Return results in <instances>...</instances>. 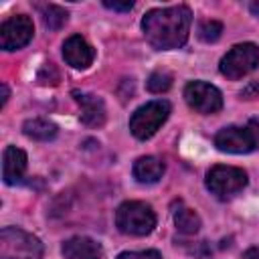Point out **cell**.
Wrapping results in <instances>:
<instances>
[{
  "label": "cell",
  "mask_w": 259,
  "mask_h": 259,
  "mask_svg": "<svg viewBox=\"0 0 259 259\" xmlns=\"http://www.w3.org/2000/svg\"><path fill=\"white\" fill-rule=\"evenodd\" d=\"M61 251H63L65 259H101V255H103L101 245L95 239L83 237V235L67 239L63 243Z\"/></svg>",
  "instance_id": "obj_12"
},
{
  "label": "cell",
  "mask_w": 259,
  "mask_h": 259,
  "mask_svg": "<svg viewBox=\"0 0 259 259\" xmlns=\"http://www.w3.org/2000/svg\"><path fill=\"white\" fill-rule=\"evenodd\" d=\"M71 95L75 97L77 105L81 107V121L89 127H101L105 123V105L103 99L93 95V93H85V91H71Z\"/></svg>",
  "instance_id": "obj_11"
},
{
  "label": "cell",
  "mask_w": 259,
  "mask_h": 259,
  "mask_svg": "<svg viewBox=\"0 0 259 259\" xmlns=\"http://www.w3.org/2000/svg\"><path fill=\"white\" fill-rule=\"evenodd\" d=\"M251 12L259 16V4H257V2H253V4H251Z\"/></svg>",
  "instance_id": "obj_26"
},
{
  "label": "cell",
  "mask_w": 259,
  "mask_h": 259,
  "mask_svg": "<svg viewBox=\"0 0 259 259\" xmlns=\"http://www.w3.org/2000/svg\"><path fill=\"white\" fill-rule=\"evenodd\" d=\"M259 67V47L255 42H241L235 45L223 59H221V75L227 79H241L253 73Z\"/></svg>",
  "instance_id": "obj_7"
},
{
  "label": "cell",
  "mask_w": 259,
  "mask_h": 259,
  "mask_svg": "<svg viewBox=\"0 0 259 259\" xmlns=\"http://www.w3.org/2000/svg\"><path fill=\"white\" fill-rule=\"evenodd\" d=\"M192 12L188 6H166L152 8L142 18V30L146 40L158 51L178 49L186 42L190 32Z\"/></svg>",
  "instance_id": "obj_1"
},
{
  "label": "cell",
  "mask_w": 259,
  "mask_h": 259,
  "mask_svg": "<svg viewBox=\"0 0 259 259\" xmlns=\"http://www.w3.org/2000/svg\"><path fill=\"white\" fill-rule=\"evenodd\" d=\"M206 188L210 194H214L219 200H229L237 196L247 186V172L237 166H212L206 172Z\"/></svg>",
  "instance_id": "obj_6"
},
{
  "label": "cell",
  "mask_w": 259,
  "mask_h": 259,
  "mask_svg": "<svg viewBox=\"0 0 259 259\" xmlns=\"http://www.w3.org/2000/svg\"><path fill=\"white\" fill-rule=\"evenodd\" d=\"M36 81L40 85H57L59 83V71L55 69L53 63H45L36 75Z\"/></svg>",
  "instance_id": "obj_20"
},
{
  "label": "cell",
  "mask_w": 259,
  "mask_h": 259,
  "mask_svg": "<svg viewBox=\"0 0 259 259\" xmlns=\"http://www.w3.org/2000/svg\"><path fill=\"white\" fill-rule=\"evenodd\" d=\"M257 93H259V83H257V81H253V83H249V87H247V89H243V91H241V97L251 99V97H255Z\"/></svg>",
  "instance_id": "obj_23"
},
{
  "label": "cell",
  "mask_w": 259,
  "mask_h": 259,
  "mask_svg": "<svg viewBox=\"0 0 259 259\" xmlns=\"http://www.w3.org/2000/svg\"><path fill=\"white\" fill-rule=\"evenodd\" d=\"M22 132H24V136L30 138V140H36V142H51V140L57 138L59 127H57L53 121L45 119V117H32V119H26V121L22 123Z\"/></svg>",
  "instance_id": "obj_15"
},
{
  "label": "cell",
  "mask_w": 259,
  "mask_h": 259,
  "mask_svg": "<svg viewBox=\"0 0 259 259\" xmlns=\"http://www.w3.org/2000/svg\"><path fill=\"white\" fill-rule=\"evenodd\" d=\"M40 14H42V22L49 30H59L67 24L69 20V14L65 8L57 6V4H45L40 6Z\"/></svg>",
  "instance_id": "obj_17"
},
{
  "label": "cell",
  "mask_w": 259,
  "mask_h": 259,
  "mask_svg": "<svg viewBox=\"0 0 259 259\" xmlns=\"http://www.w3.org/2000/svg\"><path fill=\"white\" fill-rule=\"evenodd\" d=\"M115 225L123 235L144 237L150 235L156 227V212L148 202L125 200L115 210Z\"/></svg>",
  "instance_id": "obj_2"
},
{
  "label": "cell",
  "mask_w": 259,
  "mask_h": 259,
  "mask_svg": "<svg viewBox=\"0 0 259 259\" xmlns=\"http://www.w3.org/2000/svg\"><path fill=\"white\" fill-rule=\"evenodd\" d=\"M115 259H162V255L156 249H146V251H123Z\"/></svg>",
  "instance_id": "obj_21"
},
{
  "label": "cell",
  "mask_w": 259,
  "mask_h": 259,
  "mask_svg": "<svg viewBox=\"0 0 259 259\" xmlns=\"http://www.w3.org/2000/svg\"><path fill=\"white\" fill-rule=\"evenodd\" d=\"M24 172H26V154L16 146H8L2 154V180H4V184L12 186V184L20 182Z\"/></svg>",
  "instance_id": "obj_13"
},
{
  "label": "cell",
  "mask_w": 259,
  "mask_h": 259,
  "mask_svg": "<svg viewBox=\"0 0 259 259\" xmlns=\"http://www.w3.org/2000/svg\"><path fill=\"white\" fill-rule=\"evenodd\" d=\"M0 259H42V243L18 227L0 231Z\"/></svg>",
  "instance_id": "obj_3"
},
{
  "label": "cell",
  "mask_w": 259,
  "mask_h": 259,
  "mask_svg": "<svg viewBox=\"0 0 259 259\" xmlns=\"http://www.w3.org/2000/svg\"><path fill=\"white\" fill-rule=\"evenodd\" d=\"M214 146L227 154H249L259 148V123L249 121L245 125H227L217 132Z\"/></svg>",
  "instance_id": "obj_4"
},
{
  "label": "cell",
  "mask_w": 259,
  "mask_h": 259,
  "mask_svg": "<svg viewBox=\"0 0 259 259\" xmlns=\"http://www.w3.org/2000/svg\"><path fill=\"white\" fill-rule=\"evenodd\" d=\"M243 259H259V245L247 249V251L243 253Z\"/></svg>",
  "instance_id": "obj_24"
},
{
  "label": "cell",
  "mask_w": 259,
  "mask_h": 259,
  "mask_svg": "<svg viewBox=\"0 0 259 259\" xmlns=\"http://www.w3.org/2000/svg\"><path fill=\"white\" fill-rule=\"evenodd\" d=\"M0 89H2V99H0V107H4V105H6V101H8V95H10V93H8V87H6L4 83L0 85Z\"/></svg>",
  "instance_id": "obj_25"
},
{
  "label": "cell",
  "mask_w": 259,
  "mask_h": 259,
  "mask_svg": "<svg viewBox=\"0 0 259 259\" xmlns=\"http://www.w3.org/2000/svg\"><path fill=\"white\" fill-rule=\"evenodd\" d=\"M186 103L198 113H217L223 107V93L206 81H190L184 87Z\"/></svg>",
  "instance_id": "obj_8"
},
{
  "label": "cell",
  "mask_w": 259,
  "mask_h": 259,
  "mask_svg": "<svg viewBox=\"0 0 259 259\" xmlns=\"http://www.w3.org/2000/svg\"><path fill=\"white\" fill-rule=\"evenodd\" d=\"M63 59L73 69H87L95 59V51L81 34H73L63 42Z\"/></svg>",
  "instance_id": "obj_10"
},
{
  "label": "cell",
  "mask_w": 259,
  "mask_h": 259,
  "mask_svg": "<svg viewBox=\"0 0 259 259\" xmlns=\"http://www.w3.org/2000/svg\"><path fill=\"white\" fill-rule=\"evenodd\" d=\"M198 38L202 42H217L223 34V22L219 20H202L198 24V30H196Z\"/></svg>",
  "instance_id": "obj_18"
},
{
  "label": "cell",
  "mask_w": 259,
  "mask_h": 259,
  "mask_svg": "<svg viewBox=\"0 0 259 259\" xmlns=\"http://www.w3.org/2000/svg\"><path fill=\"white\" fill-rule=\"evenodd\" d=\"M164 170H166L164 162L160 158H156V156H142V158H138L134 162V168H132L134 178L138 182H142V184L158 182L164 176Z\"/></svg>",
  "instance_id": "obj_14"
},
{
  "label": "cell",
  "mask_w": 259,
  "mask_h": 259,
  "mask_svg": "<svg viewBox=\"0 0 259 259\" xmlns=\"http://www.w3.org/2000/svg\"><path fill=\"white\" fill-rule=\"evenodd\" d=\"M174 225L182 235H194L200 229V217L186 206H180L178 210H174Z\"/></svg>",
  "instance_id": "obj_16"
},
{
  "label": "cell",
  "mask_w": 259,
  "mask_h": 259,
  "mask_svg": "<svg viewBox=\"0 0 259 259\" xmlns=\"http://www.w3.org/2000/svg\"><path fill=\"white\" fill-rule=\"evenodd\" d=\"M146 87L150 93H166L172 87V75L168 71H154L148 77Z\"/></svg>",
  "instance_id": "obj_19"
},
{
  "label": "cell",
  "mask_w": 259,
  "mask_h": 259,
  "mask_svg": "<svg viewBox=\"0 0 259 259\" xmlns=\"http://www.w3.org/2000/svg\"><path fill=\"white\" fill-rule=\"evenodd\" d=\"M170 103L166 99H154L138 107L130 117V132L138 140H150L168 119Z\"/></svg>",
  "instance_id": "obj_5"
},
{
  "label": "cell",
  "mask_w": 259,
  "mask_h": 259,
  "mask_svg": "<svg viewBox=\"0 0 259 259\" xmlns=\"http://www.w3.org/2000/svg\"><path fill=\"white\" fill-rule=\"evenodd\" d=\"M34 24L26 14H14L0 26V47L4 51H18L30 42Z\"/></svg>",
  "instance_id": "obj_9"
},
{
  "label": "cell",
  "mask_w": 259,
  "mask_h": 259,
  "mask_svg": "<svg viewBox=\"0 0 259 259\" xmlns=\"http://www.w3.org/2000/svg\"><path fill=\"white\" fill-rule=\"evenodd\" d=\"M103 6L109 8V10H115V12H130L134 8V2L132 0H125V2H109V0H105Z\"/></svg>",
  "instance_id": "obj_22"
}]
</instances>
